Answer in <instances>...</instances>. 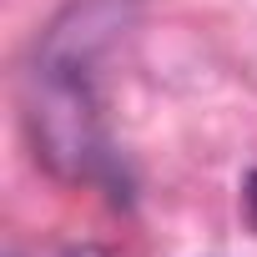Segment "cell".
Here are the masks:
<instances>
[{"label": "cell", "mask_w": 257, "mask_h": 257, "mask_svg": "<svg viewBox=\"0 0 257 257\" xmlns=\"http://www.w3.org/2000/svg\"><path fill=\"white\" fill-rule=\"evenodd\" d=\"M26 126H31L36 157H41L51 172H61V177H91V172L106 162L96 81L31 71Z\"/></svg>", "instance_id": "6da1fadb"}, {"label": "cell", "mask_w": 257, "mask_h": 257, "mask_svg": "<svg viewBox=\"0 0 257 257\" xmlns=\"http://www.w3.org/2000/svg\"><path fill=\"white\" fill-rule=\"evenodd\" d=\"M132 26H137V0H71L41 31L31 71L96 81L101 61L126 41Z\"/></svg>", "instance_id": "7a4b0ae2"}, {"label": "cell", "mask_w": 257, "mask_h": 257, "mask_svg": "<svg viewBox=\"0 0 257 257\" xmlns=\"http://www.w3.org/2000/svg\"><path fill=\"white\" fill-rule=\"evenodd\" d=\"M242 207H247V222L257 227V172H247V182H242Z\"/></svg>", "instance_id": "3957f363"}]
</instances>
